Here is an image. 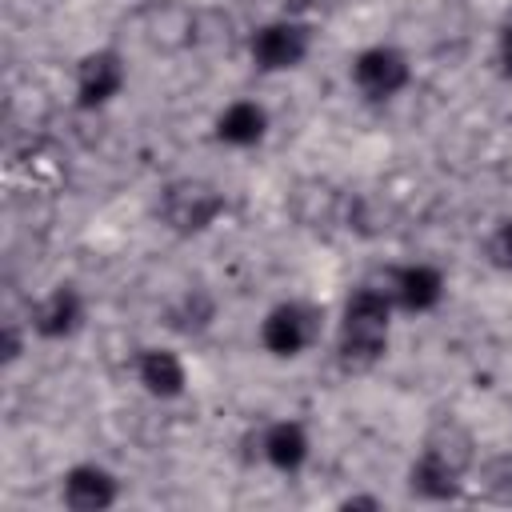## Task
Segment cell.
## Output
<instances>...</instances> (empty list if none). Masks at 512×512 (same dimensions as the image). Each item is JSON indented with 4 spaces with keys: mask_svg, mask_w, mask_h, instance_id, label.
Segmentation results:
<instances>
[{
    "mask_svg": "<svg viewBox=\"0 0 512 512\" xmlns=\"http://www.w3.org/2000/svg\"><path fill=\"white\" fill-rule=\"evenodd\" d=\"M128 80V64L116 48H96L80 56L76 64V104L80 108H104L112 96H120Z\"/></svg>",
    "mask_w": 512,
    "mask_h": 512,
    "instance_id": "obj_7",
    "label": "cell"
},
{
    "mask_svg": "<svg viewBox=\"0 0 512 512\" xmlns=\"http://www.w3.org/2000/svg\"><path fill=\"white\" fill-rule=\"evenodd\" d=\"M312 48V32L308 24L300 20H268L252 32L248 40V52H252V64L260 72H288V68H300L304 56Z\"/></svg>",
    "mask_w": 512,
    "mask_h": 512,
    "instance_id": "obj_3",
    "label": "cell"
},
{
    "mask_svg": "<svg viewBox=\"0 0 512 512\" xmlns=\"http://www.w3.org/2000/svg\"><path fill=\"white\" fill-rule=\"evenodd\" d=\"M340 508H380V500L376 496H348V500H340Z\"/></svg>",
    "mask_w": 512,
    "mask_h": 512,
    "instance_id": "obj_20",
    "label": "cell"
},
{
    "mask_svg": "<svg viewBox=\"0 0 512 512\" xmlns=\"http://www.w3.org/2000/svg\"><path fill=\"white\" fill-rule=\"evenodd\" d=\"M80 324H84V296L72 284L48 288L28 312V328L44 340H68L72 332H80Z\"/></svg>",
    "mask_w": 512,
    "mask_h": 512,
    "instance_id": "obj_8",
    "label": "cell"
},
{
    "mask_svg": "<svg viewBox=\"0 0 512 512\" xmlns=\"http://www.w3.org/2000/svg\"><path fill=\"white\" fill-rule=\"evenodd\" d=\"M392 296L388 288H372L360 284L340 312V332H336V356L344 368L364 372L372 364H380V356L388 352V328H392Z\"/></svg>",
    "mask_w": 512,
    "mask_h": 512,
    "instance_id": "obj_1",
    "label": "cell"
},
{
    "mask_svg": "<svg viewBox=\"0 0 512 512\" xmlns=\"http://www.w3.org/2000/svg\"><path fill=\"white\" fill-rule=\"evenodd\" d=\"M500 468H504V476H500V480H504V484H508V500H512V456H508V460H504V464H500Z\"/></svg>",
    "mask_w": 512,
    "mask_h": 512,
    "instance_id": "obj_21",
    "label": "cell"
},
{
    "mask_svg": "<svg viewBox=\"0 0 512 512\" xmlns=\"http://www.w3.org/2000/svg\"><path fill=\"white\" fill-rule=\"evenodd\" d=\"M316 328H320L316 308H308L300 300H280L276 308H268V316L260 324V344L276 360H292L316 340Z\"/></svg>",
    "mask_w": 512,
    "mask_h": 512,
    "instance_id": "obj_5",
    "label": "cell"
},
{
    "mask_svg": "<svg viewBox=\"0 0 512 512\" xmlns=\"http://www.w3.org/2000/svg\"><path fill=\"white\" fill-rule=\"evenodd\" d=\"M496 60H500V72L512 80V20L500 28V36H496Z\"/></svg>",
    "mask_w": 512,
    "mask_h": 512,
    "instance_id": "obj_18",
    "label": "cell"
},
{
    "mask_svg": "<svg viewBox=\"0 0 512 512\" xmlns=\"http://www.w3.org/2000/svg\"><path fill=\"white\" fill-rule=\"evenodd\" d=\"M420 448L432 452L436 460H444V464L456 468V472H468L472 460H476V440H472V432H468L460 420H452V416L436 420V424L428 428V436H424Z\"/></svg>",
    "mask_w": 512,
    "mask_h": 512,
    "instance_id": "obj_14",
    "label": "cell"
},
{
    "mask_svg": "<svg viewBox=\"0 0 512 512\" xmlns=\"http://www.w3.org/2000/svg\"><path fill=\"white\" fill-rule=\"evenodd\" d=\"M212 316H216L212 296L200 292V288H192V292H184V300L168 312V324H172L176 332H204V328L212 324Z\"/></svg>",
    "mask_w": 512,
    "mask_h": 512,
    "instance_id": "obj_16",
    "label": "cell"
},
{
    "mask_svg": "<svg viewBox=\"0 0 512 512\" xmlns=\"http://www.w3.org/2000/svg\"><path fill=\"white\" fill-rule=\"evenodd\" d=\"M408 80H412V64L392 44H372L352 60V84L368 100H392L408 88Z\"/></svg>",
    "mask_w": 512,
    "mask_h": 512,
    "instance_id": "obj_4",
    "label": "cell"
},
{
    "mask_svg": "<svg viewBox=\"0 0 512 512\" xmlns=\"http://www.w3.org/2000/svg\"><path fill=\"white\" fill-rule=\"evenodd\" d=\"M268 136V108L256 100H232L216 116V140L232 148H252Z\"/></svg>",
    "mask_w": 512,
    "mask_h": 512,
    "instance_id": "obj_13",
    "label": "cell"
},
{
    "mask_svg": "<svg viewBox=\"0 0 512 512\" xmlns=\"http://www.w3.org/2000/svg\"><path fill=\"white\" fill-rule=\"evenodd\" d=\"M136 380L156 400H176L188 388V368L172 348H144L136 356Z\"/></svg>",
    "mask_w": 512,
    "mask_h": 512,
    "instance_id": "obj_11",
    "label": "cell"
},
{
    "mask_svg": "<svg viewBox=\"0 0 512 512\" xmlns=\"http://www.w3.org/2000/svg\"><path fill=\"white\" fill-rule=\"evenodd\" d=\"M60 500L76 512H104L120 500V480L104 464H72L64 472Z\"/></svg>",
    "mask_w": 512,
    "mask_h": 512,
    "instance_id": "obj_9",
    "label": "cell"
},
{
    "mask_svg": "<svg viewBox=\"0 0 512 512\" xmlns=\"http://www.w3.org/2000/svg\"><path fill=\"white\" fill-rule=\"evenodd\" d=\"M288 208H292V216H296L300 228H308V232H324V236H328L332 228L344 224V216H348V196H344L336 184L308 176V180H300V184L292 188Z\"/></svg>",
    "mask_w": 512,
    "mask_h": 512,
    "instance_id": "obj_6",
    "label": "cell"
},
{
    "mask_svg": "<svg viewBox=\"0 0 512 512\" xmlns=\"http://www.w3.org/2000/svg\"><path fill=\"white\" fill-rule=\"evenodd\" d=\"M388 296L400 312H432L444 300V276L436 264H404L388 276Z\"/></svg>",
    "mask_w": 512,
    "mask_h": 512,
    "instance_id": "obj_10",
    "label": "cell"
},
{
    "mask_svg": "<svg viewBox=\"0 0 512 512\" xmlns=\"http://www.w3.org/2000/svg\"><path fill=\"white\" fill-rule=\"evenodd\" d=\"M308 432L300 420H272L264 432H260V456L276 468V472H300L304 460H308Z\"/></svg>",
    "mask_w": 512,
    "mask_h": 512,
    "instance_id": "obj_12",
    "label": "cell"
},
{
    "mask_svg": "<svg viewBox=\"0 0 512 512\" xmlns=\"http://www.w3.org/2000/svg\"><path fill=\"white\" fill-rule=\"evenodd\" d=\"M484 260H488L496 272H512V216L496 220V228L488 232V240H484Z\"/></svg>",
    "mask_w": 512,
    "mask_h": 512,
    "instance_id": "obj_17",
    "label": "cell"
},
{
    "mask_svg": "<svg viewBox=\"0 0 512 512\" xmlns=\"http://www.w3.org/2000/svg\"><path fill=\"white\" fill-rule=\"evenodd\" d=\"M228 200L216 184L200 180V176H180L168 180L160 188V220L176 232V236H200L208 232L220 216H224Z\"/></svg>",
    "mask_w": 512,
    "mask_h": 512,
    "instance_id": "obj_2",
    "label": "cell"
},
{
    "mask_svg": "<svg viewBox=\"0 0 512 512\" xmlns=\"http://www.w3.org/2000/svg\"><path fill=\"white\" fill-rule=\"evenodd\" d=\"M20 356V332H16V320H8L4 324V360L12 364Z\"/></svg>",
    "mask_w": 512,
    "mask_h": 512,
    "instance_id": "obj_19",
    "label": "cell"
},
{
    "mask_svg": "<svg viewBox=\"0 0 512 512\" xmlns=\"http://www.w3.org/2000/svg\"><path fill=\"white\" fill-rule=\"evenodd\" d=\"M460 484H464V472L448 468L444 460H436L432 452H416L412 468H408V488L424 500H456L460 496Z\"/></svg>",
    "mask_w": 512,
    "mask_h": 512,
    "instance_id": "obj_15",
    "label": "cell"
}]
</instances>
